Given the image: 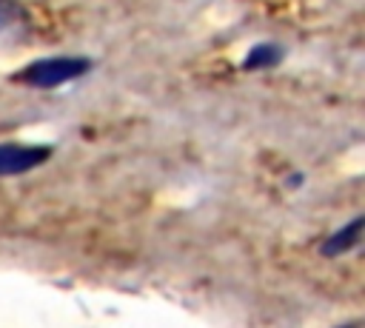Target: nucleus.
<instances>
[{
	"mask_svg": "<svg viewBox=\"0 0 365 328\" xmlns=\"http://www.w3.org/2000/svg\"><path fill=\"white\" fill-rule=\"evenodd\" d=\"M91 71V60L80 54H57V57H40L31 60L26 68L14 71V83H23L29 88H57L63 83L80 80Z\"/></svg>",
	"mask_w": 365,
	"mask_h": 328,
	"instance_id": "1",
	"label": "nucleus"
},
{
	"mask_svg": "<svg viewBox=\"0 0 365 328\" xmlns=\"http://www.w3.org/2000/svg\"><path fill=\"white\" fill-rule=\"evenodd\" d=\"M51 157V145L31 143H0V177H14L34 171Z\"/></svg>",
	"mask_w": 365,
	"mask_h": 328,
	"instance_id": "2",
	"label": "nucleus"
},
{
	"mask_svg": "<svg viewBox=\"0 0 365 328\" xmlns=\"http://www.w3.org/2000/svg\"><path fill=\"white\" fill-rule=\"evenodd\" d=\"M362 217H354L345 228H339V231H334L328 240H325V245H322V254L325 257H339V254H348V251H354L356 245H359V240H362Z\"/></svg>",
	"mask_w": 365,
	"mask_h": 328,
	"instance_id": "3",
	"label": "nucleus"
},
{
	"mask_svg": "<svg viewBox=\"0 0 365 328\" xmlns=\"http://www.w3.org/2000/svg\"><path fill=\"white\" fill-rule=\"evenodd\" d=\"M285 57V48L277 46V43H257L245 51L242 57V68L245 71H265V68H274L279 66Z\"/></svg>",
	"mask_w": 365,
	"mask_h": 328,
	"instance_id": "4",
	"label": "nucleus"
},
{
	"mask_svg": "<svg viewBox=\"0 0 365 328\" xmlns=\"http://www.w3.org/2000/svg\"><path fill=\"white\" fill-rule=\"evenodd\" d=\"M23 14H26V9H23L20 0H0V31L11 29L14 23H20Z\"/></svg>",
	"mask_w": 365,
	"mask_h": 328,
	"instance_id": "5",
	"label": "nucleus"
},
{
	"mask_svg": "<svg viewBox=\"0 0 365 328\" xmlns=\"http://www.w3.org/2000/svg\"><path fill=\"white\" fill-rule=\"evenodd\" d=\"M345 328H359V325H345Z\"/></svg>",
	"mask_w": 365,
	"mask_h": 328,
	"instance_id": "6",
	"label": "nucleus"
}]
</instances>
